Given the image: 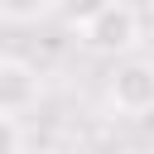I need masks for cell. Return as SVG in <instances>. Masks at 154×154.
Masks as SVG:
<instances>
[{
    "label": "cell",
    "instance_id": "3957f363",
    "mask_svg": "<svg viewBox=\"0 0 154 154\" xmlns=\"http://www.w3.org/2000/svg\"><path fill=\"white\" fill-rule=\"evenodd\" d=\"M38 96H43L38 72L29 63H19V58H0V116L19 120L24 111L38 106Z\"/></svg>",
    "mask_w": 154,
    "mask_h": 154
},
{
    "label": "cell",
    "instance_id": "277c9868",
    "mask_svg": "<svg viewBox=\"0 0 154 154\" xmlns=\"http://www.w3.org/2000/svg\"><path fill=\"white\" fill-rule=\"evenodd\" d=\"M58 0H0V19L5 24H34L43 14H53Z\"/></svg>",
    "mask_w": 154,
    "mask_h": 154
},
{
    "label": "cell",
    "instance_id": "6da1fadb",
    "mask_svg": "<svg viewBox=\"0 0 154 154\" xmlns=\"http://www.w3.org/2000/svg\"><path fill=\"white\" fill-rule=\"evenodd\" d=\"M82 43L91 48V53H130L135 43H140V14H135V5H125V0H111L96 19H87L82 29Z\"/></svg>",
    "mask_w": 154,
    "mask_h": 154
},
{
    "label": "cell",
    "instance_id": "5b68a950",
    "mask_svg": "<svg viewBox=\"0 0 154 154\" xmlns=\"http://www.w3.org/2000/svg\"><path fill=\"white\" fill-rule=\"evenodd\" d=\"M106 5H111V0H58V14H63L72 29H82V24H87V19H96Z\"/></svg>",
    "mask_w": 154,
    "mask_h": 154
},
{
    "label": "cell",
    "instance_id": "8992f818",
    "mask_svg": "<svg viewBox=\"0 0 154 154\" xmlns=\"http://www.w3.org/2000/svg\"><path fill=\"white\" fill-rule=\"evenodd\" d=\"M0 154H19V120L0 116Z\"/></svg>",
    "mask_w": 154,
    "mask_h": 154
},
{
    "label": "cell",
    "instance_id": "7a4b0ae2",
    "mask_svg": "<svg viewBox=\"0 0 154 154\" xmlns=\"http://www.w3.org/2000/svg\"><path fill=\"white\" fill-rule=\"evenodd\" d=\"M111 106L125 116H144L154 111V63L144 58H125L111 72Z\"/></svg>",
    "mask_w": 154,
    "mask_h": 154
}]
</instances>
